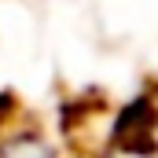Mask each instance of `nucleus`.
<instances>
[{
    "instance_id": "f257e3e1",
    "label": "nucleus",
    "mask_w": 158,
    "mask_h": 158,
    "mask_svg": "<svg viewBox=\"0 0 158 158\" xmlns=\"http://www.w3.org/2000/svg\"><path fill=\"white\" fill-rule=\"evenodd\" d=\"M0 158H59V151L40 129L22 125L0 132Z\"/></svg>"
},
{
    "instance_id": "f03ea898",
    "label": "nucleus",
    "mask_w": 158,
    "mask_h": 158,
    "mask_svg": "<svg viewBox=\"0 0 158 158\" xmlns=\"http://www.w3.org/2000/svg\"><path fill=\"white\" fill-rule=\"evenodd\" d=\"M107 158H158V151H147V147H114Z\"/></svg>"
}]
</instances>
